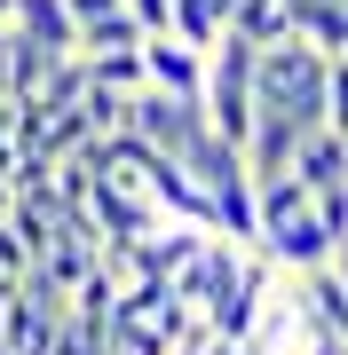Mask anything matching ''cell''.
<instances>
[{"label": "cell", "instance_id": "1", "mask_svg": "<svg viewBox=\"0 0 348 355\" xmlns=\"http://www.w3.org/2000/svg\"><path fill=\"white\" fill-rule=\"evenodd\" d=\"M324 64L333 55L309 48L301 32H285L277 48H254V103L301 119V127H324Z\"/></svg>", "mask_w": 348, "mask_h": 355}, {"label": "cell", "instance_id": "2", "mask_svg": "<svg viewBox=\"0 0 348 355\" xmlns=\"http://www.w3.org/2000/svg\"><path fill=\"white\" fill-rule=\"evenodd\" d=\"M238 261H245V245H238V237H214V229H206V237H198V253L182 261L167 284L198 308V316H206V308H222V292L238 284Z\"/></svg>", "mask_w": 348, "mask_h": 355}, {"label": "cell", "instance_id": "3", "mask_svg": "<svg viewBox=\"0 0 348 355\" xmlns=\"http://www.w3.org/2000/svg\"><path fill=\"white\" fill-rule=\"evenodd\" d=\"M79 214H88L95 237H151L158 229V205L142 190H127V182H111V174H95L88 190H79Z\"/></svg>", "mask_w": 348, "mask_h": 355}, {"label": "cell", "instance_id": "4", "mask_svg": "<svg viewBox=\"0 0 348 355\" xmlns=\"http://www.w3.org/2000/svg\"><path fill=\"white\" fill-rule=\"evenodd\" d=\"M198 127H206V111H198V95H167V87H135V135L151 142V150H182Z\"/></svg>", "mask_w": 348, "mask_h": 355}, {"label": "cell", "instance_id": "5", "mask_svg": "<svg viewBox=\"0 0 348 355\" xmlns=\"http://www.w3.org/2000/svg\"><path fill=\"white\" fill-rule=\"evenodd\" d=\"M142 198L158 205V221H190V229H214V214H206V190H198L190 174L167 158V150H151V166H142Z\"/></svg>", "mask_w": 348, "mask_h": 355}, {"label": "cell", "instance_id": "6", "mask_svg": "<svg viewBox=\"0 0 348 355\" xmlns=\"http://www.w3.org/2000/svg\"><path fill=\"white\" fill-rule=\"evenodd\" d=\"M293 316L309 324V331H333V340H348V284L333 277V261L293 268Z\"/></svg>", "mask_w": 348, "mask_h": 355}, {"label": "cell", "instance_id": "7", "mask_svg": "<svg viewBox=\"0 0 348 355\" xmlns=\"http://www.w3.org/2000/svg\"><path fill=\"white\" fill-rule=\"evenodd\" d=\"M198 79H206V48H190V40H174V32H142V87L198 95Z\"/></svg>", "mask_w": 348, "mask_h": 355}, {"label": "cell", "instance_id": "8", "mask_svg": "<svg viewBox=\"0 0 348 355\" xmlns=\"http://www.w3.org/2000/svg\"><path fill=\"white\" fill-rule=\"evenodd\" d=\"M254 253L270 261V268H317V261H333V229H324L317 214H293V221L261 229V237H254Z\"/></svg>", "mask_w": 348, "mask_h": 355}, {"label": "cell", "instance_id": "9", "mask_svg": "<svg viewBox=\"0 0 348 355\" xmlns=\"http://www.w3.org/2000/svg\"><path fill=\"white\" fill-rule=\"evenodd\" d=\"M301 135H309L301 119H285V111H270V103H254V127H245V142H238V150H245V174H254V182H261V174H285Z\"/></svg>", "mask_w": 348, "mask_h": 355}, {"label": "cell", "instance_id": "10", "mask_svg": "<svg viewBox=\"0 0 348 355\" xmlns=\"http://www.w3.org/2000/svg\"><path fill=\"white\" fill-rule=\"evenodd\" d=\"M285 174L301 182V190H333V182H348V135H333V127H309L293 142V166H285Z\"/></svg>", "mask_w": 348, "mask_h": 355}, {"label": "cell", "instance_id": "11", "mask_svg": "<svg viewBox=\"0 0 348 355\" xmlns=\"http://www.w3.org/2000/svg\"><path fill=\"white\" fill-rule=\"evenodd\" d=\"M174 166L198 182V190H222V182H238V174H245V150H238V142H222L214 127H198V135L174 150Z\"/></svg>", "mask_w": 348, "mask_h": 355}, {"label": "cell", "instance_id": "12", "mask_svg": "<svg viewBox=\"0 0 348 355\" xmlns=\"http://www.w3.org/2000/svg\"><path fill=\"white\" fill-rule=\"evenodd\" d=\"M8 32H24V40H40V48H56V55H79V24H72L64 0H16Z\"/></svg>", "mask_w": 348, "mask_h": 355}, {"label": "cell", "instance_id": "13", "mask_svg": "<svg viewBox=\"0 0 348 355\" xmlns=\"http://www.w3.org/2000/svg\"><path fill=\"white\" fill-rule=\"evenodd\" d=\"M198 237H206V229H190V221H158L151 237H135V261H142V277H174V268L198 253Z\"/></svg>", "mask_w": 348, "mask_h": 355}, {"label": "cell", "instance_id": "14", "mask_svg": "<svg viewBox=\"0 0 348 355\" xmlns=\"http://www.w3.org/2000/svg\"><path fill=\"white\" fill-rule=\"evenodd\" d=\"M293 214H309V190H301L293 174H261L254 182V237L277 229V221H293Z\"/></svg>", "mask_w": 348, "mask_h": 355}, {"label": "cell", "instance_id": "15", "mask_svg": "<svg viewBox=\"0 0 348 355\" xmlns=\"http://www.w3.org/2000/svg\"><path fill=\"white\" fill-rule=\"evenodd\" d=\"M79 111H88V127L95 135H119V127H135V87H79Z\"/></svg>", "mask_w": 348, "mask_h": 355}, {"label": "cell", "instance_id": "16", "mask_svg": "<svg viewBox=\"0 0 348 355\" xmlns=\"http://www.w3.org/2000/svg\"><path fill=\"white\" fill-rule=\"evenodd\" d=\"M48 64H56V48H40V40L8 32V95H40V79H48Z\"/></svg>", "mask_w": 348, "mask_h": 355}, {"label": "cell", "instance_id": "17", "mask_svg": "<svg viewBox=\"0 0 348 355\" xmlns=\"http://www.w3.org/2000/svg\"><path fill=\"white\" fill-rule=\"evenodd\" d=\"M95 48H142V24H135L127 8L88 16V24H79V55H95Z\"/></svg>", "mask_w": 348, "mask_h": 355}, {"label": "cell", "instance_id": "18", "mask_svg": "<svg viewBox=\"0 0 348 355\" xmlns=\"http://www.w3.org/2000/svg\"><path fill=\"white\" fill-rule=\"evenodd\" d=\"M79 71L95 87H142V48H95V55H79Z\"/></svg>", "mask_w": 348, "mask_h": 355}, {"label": "cell", "instance_id": "19", "mask_svg": "<svg viewBox=\"0 0 348 355\" xmlns=\"http://www.w3.org/2000/svg\"><path fill=\"white\" fill-rule=\"evenodd\" d=\"M324 127L348 135V55H333V64H324Z\"/></svg>", "mask_w": 348, "mask_h": 355}, {"label": "cell", "instance_id": "20", "mask_svg": "<svg viewBox=\"0 0 348 355\" xmlns=\"http://www.w3.org/2000/svg\"><path fill=\"white\" fill-rule=\"evenodd\" d=\"M24 268H32V261H24V245H16V229L0 221V277H24Z\"/></svg>", "mask_w": 348, "mask_h": 355}, {"label": "cell", "instance_id": "21", "mask_svg": "<svg viewBox=\"0 0 348 355\" xmlns=\"http://www.w3.org/2000/svg\"><path fill=\"white\" fill-rule=\"evenodd\" d=\"M72 8V24H88V16H103V8H127V0H64Z\"/></svg>", "mask_w": 348, "mask_h": 355}, {"label": "cell", "instance_id": "22", "mask_svg": "<svg viewBox=\"0 0 348 355\" xmlns=\"http://www.w3.org/2000/svg\"><path fill=\"white\" fill-rule=\"evenodd\" d=\"M333 277H340V284H348V237H340V245H333Z\"/></svg>", "mask_w": 348, "mask_h": 355}, {"label": "cell", "instance_id": "23", "mask_svg": "<svg viewBox=\"0 0 348 355\" xmlns=\"http://www.w3.org/2000/svg\"><path fill=\"white\" fill-rule=\"evenodd\" d=\"M0 95H8V24H0Z\"/></svg>", "mask_w": 348, "mask_h": 355}, {"label": "cell", "instance_id": "24", "mask_svg": "<svg viewBox=\"0 0 348 355\" xmlns=\"http://www.w3.org/2000/svg\"><path fill=\"white\" fill-rule=\"evenodd\" d=\"M8 8H16V0H0V24H8Z\"/></svg>", "mask_w": 348, "mask_h": 355}, {"label": "cell", "instance_id": "25", "mask_svg": "<svg viewBox=\"0 0 348 355\" xmlns=\"http://www.w3.org/2000/svg\"><path fill=\"white\" fill-rule=\"evenodd\" d=\"M340 55H348V48H340Z\"/></svg>", "mask_w": 348, "mask_h": 355}]
</instances>
